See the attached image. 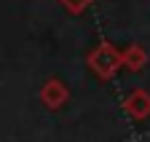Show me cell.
Returning <instances> with one entry per match:
<instances>
[{
    "label": "cell",
    "mask_w": 150,
    "mask_h": 142,
    "mask_svg": "<svg viewBox=\"0 0 150 142\" xmlns=\"http://www.w3.org/2000/svg\"><path fill=\"white\" fill-rule=\"evenodd\" d=\"M70 99V88L59 81V78H48L43 86H40V102L46 105L48 110H59L64 107Z\"/></svg>",
    "instance_id": "3957f363"
},
{
    "label": "cell",
    "mask_w": 150,
    "mask_h": 142,
    "mask_svg": "<svg viewBox=\"0 0 150 142\" xmlns=\"http://www.w3.org/2000/svg\"><path fill=\"white\" fill-rule=\"evenodd\" d=\"M86 64H88V70H91L99 81H110V78L123 67V51H121L118 46H112L110 40H99L97 46L88 51Z\"/></svg>",
    "instance_id": "6da1fadb"
},
{
    "label": "cell",
    "mask_w": 150,
    "mask_h": 142,
    "mask_svg": "<svg viewBox=\"0 0 150 142\" xmlns=\"http://www.w3.org/2000/svg\"><path fill=\"white\" fill-rule=\"evenodd\" d=\"M123 51V67L129 70V73H139V70L147 64V51L142 43H129Z\"/></svg>",
    "instance_id": "277c9868"
},
{
    "label": "cell",
    "mask_w": 150,
    "mask_h": 142,
    "mask_svg": "<svg viewBox=\"0 0 150 142\" xmlns=\"http://www.w3.org/2000/svg\"><path fill=\"white\" fill-rule=\"evenodd\" d=\"M121 107H123V113L131 121H147L150 118V91H145V88H131L123 97Z\"/></svg>",
    "instance_id": "7a4b0ae2"
},
{
    "label": "cell",
    "mask_w": 150,
    "mask_h": 142,
    "mask_svg": "<svg viewBox=\"0 0 150 142\" xmlns=\"http://www.w3.org/2000/svg\"><path fill=\"white\" fill-rule=\"evenodd\" d=\"M59 3H62V8H64L67 13L81 16V13H86V11L91 8V3H94V0H59Z\"/></svg>",
    "instance_id": "5b68a950"
}]
</instances>
